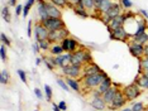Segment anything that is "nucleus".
<instances>
[{"label":"nucleus","instance_id":"nucleus-1","mask_svg":"<svg viewBox=\"0 0 148 111\" xmlns=\"http://www.w3.org/2000/svg\"><path fill=\"white\" fill-rule=\"evenodd\" d=\"M108 77L106 72H104V71H101V72L96 73V75H90V76H82L81 78H80V81H81L82 86L85 87V89L87 90H94L96 89L97 86L100 85V83L103 82L104 80H105Z\"/></svg>","mask_w":148,"mask_h":111},{"label":"nucleus","instance_id":"nucleus-2","mask_svg":"<svg viewBox=\"0 0 148 111\" xmlns=\"http://www.w3.org/2000/svg\"><path fill=\"white\" fill-rule=\"evenodd\" d=\"M122 91L128 101H133V100L138 99V97L140 96V93H142V89H140L136 82L130 83V85H128V86H124Z\"/></svg>","mask_w":148,"mask_h":111},{"label":"nucleus","instance_id":"nucleus-3","mask_svg":"<svg viewBox=\"0 0 148 111\" xmlns=\"http://www.w3.org/2000/svg\"><path fill=\"white\" fill-rule=\"evenodd\" d=\"M82 67L84 66H76V65H69L63 68H60L62 75L71 78H81L82 77Z\"/></svg>","mask_w":148,"mask_h":111},{"label":"nucleus","instance_id":"nucleus-4","mask_svg":"<svg viewBox=\"0 0 148 111\" xmlns=\"http://www.w3.org/2000/svg\"><path fill=\"white\" fill-rule=\"evenodd\" d=\"M127 102H128L127 97L124 96L123 91L119 90V91L116 92V95L114 96V100L112 101V104H110V105L108 106V107H109V110H112V111H116V110L123 109V107L125 106Z\"/></svg>","mask_w":148,"mask_h":111},{"label":"nucleus","instance_id":"nucleus-5","mask_svg":"<svg viewBox=\"0 0 148 111\" xmlns=\"http://www.w3.org/2000/svg\"><path fill=\"white\" fill-rule=\"evenodd\" d=\"M67 37H70V32L67 28L57 29V30H51L48 35V39L51 43H61L63 39H66Z\"/></svg>","mask_w":148,"mask_h":111},{"label":"nucleus","instance_id":"nucleus-6","mask_svg":"<svg viewBox=\"0 0 148 111\" xmlns=\"http://www.w3.org/2000/svg\"><path fill=\"white\" fill-rule=\"evenodd\" d=\"M110 39L112 40H120V42H129V39L132 38V35L127 32V29L124 27H120L118 29L110 30Z\"/></svg>","mask_w":148,"mask_h":111},{"label":"nucleus","instance_id":"nucleus-7","mask_svg":"<svg viewBox=\"0 0 148 111\" xmlns=\"http://www.w3.org/2000/svg\"><path fill=\"white\" fill-rule=\"evenodd\" d=\"M41 23L49 30V32H51V30H57V29L66 28V24H65V22L62 20V18H47Z\"/></svg>","mask_w":148,"mask_h":111},{"label":"nucleus","instance_id":"nucleus-8","mask_svg":"<svg viewBox=\"0 0 148 111\" xmlns=\"http://www.w3.org/2000/svg\"><path fill=\"white\" fill-rule=\"evenodd\" d=\"M33 35H34V38H36V42H39V40H42V39H48L49 30L47 29L41 22H38L34 25V29H33Z\"/></svg>","mask_w":148,"mask_h":111},{"label":"nucleus","instance_id":"nucleus-9","mask_svg":"<svg viewBox=\"0 0 148 111\" xmlns=\"http://www.w3.org/2000/svg\"><path fill=\"white\" fill-rule=\"evenodd\" d=\"M61 46L63 50L67 53H73L77 49H80V43L75 38H72V37H67L66 39H63L61 42Z\"/></svg>","mask_w":148,"mask_h":111},{"label":"nucleus","instance_id":"nucleus-10","mask_svg":"<svg viewBox=\"0 0 148 111\" xmlns=\"http://www.w3.org/2000/svg\"><path fill=\"white\" fill-rule=\"evenodd\" d=\"M128 47H129V52L133 57H136L138 59H140L142 57H144V44H140V43L129 40V42H128Z\"/></svg>","mask_w":148,"mask_h":111},{"label":"nucleus","instance_id":"nucleus-11","mask_svg":"<svg viewBox=\"0 0 148 111\" xmlns=\"http://www.w3.org/2000/svg\"><path fill=\"white\" fill-rule=\"evenodd\" d=\"M71 59H72V53H62L60 56H55V61H56V66L57 68H63V67L71 65Z\"/></svg>","mask_w":148,"mask_h":111},{"label":"nucleus","instance_id":"nucleus-12","mask_svg":"<svg viewBox=\"0 0 148 111\" xmlns=\"http://www.w3.org/2000/svg\"><path fill=\"white\" fill-rule=\"evenodd\" d=\"M119 90H120V85H118V83H115V85H114V83H113V86L110 87V89L108 90L105 93H103V95H101V97L104 99V101L106 102L108 106L112 104V101L114 100V96L116 95V92H118Z\"/></svg>","mask_w":148,"mask_h":111},{"label":"nucleus","instance_id":"nucleus-13","mask_svg":"<svg viewBox=\"0 0 148 111\" xmlns=\"http://www.w3.org/2000/svg\"><path fill=\"white\" fill-rule=\"evenodd\" d=\"M46 9H47V14H48L49 18H62V9H60L58 6L52 4L48 0L46 1Z\"/></svg>","mask_w":148,"mask_h":111},{"label":"nucleus","instance_id":"nucleus-14","mask_svg":"<svg viewBox=\"0 0 148 111\" xmlns=\"http://www.w3.org/2000/svg\"><path fill=\"white\" fill-rule=\"evenodd\" d=\"M101 68L96 65V63H87V65H84L82 67V76H90V75H96V73L101 72Z\"/></svg>","mask_w":148,"mask_h":111},{"label":"nucleus","instance_id":"nucleus-15","mask_svg":"<svg viewBox=\"0 0 148 111\" xmlns=\"http://www.w3.org/2000/svg\"><path fill=\"white\" fill-rule=\"evenodd\" d=\"M123 13H124L123 12V6L120 5V3L119 1H114L113 5H112V8L108 10L105 14L109 16L110 19H113V18H115V16H118V15H122Z\"/></svg>","mask_w":148,"mask_h":111},{"label":"nucleus","instance_id":"nucleus-16","mask_svg":"<svg viewBox=\"0 0 148 111\" xmlns=\"http://www.w3.org/2000/svg\"><path fill=\"white\" fill-rule=\"evenodd\" d=\"M85 49H86V48H80V49H77L76 52L72 53L71 65L84 66V56H85Z\"/></svg>","mask_w":148,"mask_h":111},{"label":"nucleus","instance_id":"nucleus-17","mask_svg":"<svg viewBox=\"0 0 148 111\" xmlns=\"http://www.w3.org/2000/svg\"><path fill=\"white\" fill-rule=\"evenodd\" d=\"M46 1L47 0H37L38 6H37V12H38V22H43L45 19L49 18L47 14V9H46Z\"/></svg>","mask_w":148,"mask_h":111},{"label":"nucleus","instance_id":"nucleus-18","mask_svg":"<svg viewBox=\"0 0 148 111\" xmlns=\"http://www.w3.org/2000/svg\"><path fill=\"white\" fill-rule=\"evenodd\" d=\"M90 105L94 110H105V107L108 106L106 102L104 101V99L101 96H97V97H91L90 100Z\"/></svg>","mask_w":148,"mask_h":111},{"label":"nucleus","instance_id":"nucleus-19","mask_svg":"<svg viewBox=\"0 0 148 111\" xmlns=\"http://www.w3.org/2000/svg\"><path fill=\"white\" fill-rule=\"evenodd\" d=\"M124 22H125V19H124L123 14L122 15H118V16H115V18H113L112 20H110L109 25H108V29H109V32H110V30H114V29L120 28V27H124Z\"/></svg>","mask_w":148,"mask_h":111},{"label":"nucleus","instance_id":"nucleus-20","mask_svg":"<svg viewBox=\"0 0 148 111\" xmlns=\"http://www.w3.org/2000/svg\"><path fill=\"white\" fill-rule=\"evenodd\" d=\"M66 82L70 86V89L73 90L75 92H81V81H79V78H71V77H66Z\"/></svg>","mask_w":148,"mask_h":111},{"label":"nucleus","instance_id":"nucleus-21","mask_svg":"<svg viewBox=\"0 0 148 111\" xmlns=\"http://www.w3.org/2000/svg\"><path fill=\"white\" fill-rule=\"evenodd\" d=\"M112 86H113V81H112V78H110L109 76H108L104 80L103 82H101V83H100L99 86L96 87V90H97V92H99L100 95H103V93H105L106 91L109 90V89H110V87H112Z\"/></svg>","mask_w":148,"mask_h":111},{"label":"nucleus","instance_id":"nucleus-22","mask_svg":"<svg viewBox=\"0 0 148 111\" xmlns=\"http://www.w3.org/2000/svg\"><path fill=\"white\" fill-rule=\"evenodd\" d=\"M43 57V63L45 66L48 68L49 71H55L57 68L56 66V61H55V56H49V54H45Z\"/></svg>","mask_w":148,"mask_h":111},{"label":"nucleus","instance_id":"nucleus-23","mask_svg":"<svg viewBox=\"0 0 148 111\" xmlns=\"http://www.w3.org/2000/svg\"><path fill=\"white\" fill-rule=\"evenodd\" d=\"M130 40L133 42H137V43H140V44H144L146 46L148 43V33L144 32V33H136L134 35H132Z\"/></svg>","mask_w":148,"mask_h":111},{"label":"nucleus","instance_id":"nucleus-24","mask_svg":"<svg viewBox=\"0 0 148 111\" xmlns=\"http://www.w3.org/2000/svg\"><path fill=\"white\" fill-rule=\"evenodd\" d=\"M134 82L137 83L138 86L143 90H148V77L142 75V73H139V76H137L136 78H134Z\"/></svg>","mask_w":148,"mask_h":111},{"label":"nucleus","instance_id":"nucleus-25","mask_svg":"<svg viewBox=\"0 0 148 111\" xmlns=\"http://www.w3.org/2000/svg\"><path fill=\"white\" fill-rule=\"evenodd\" d=\"M113 3H114V0H103V3L100 4L99 9H97V13H99L100 15H101V14H105L108 10L112 8Z\"/></svg>","mask_w":148,"mask_h":111},{"label":"nucleus","instance_id":"nucleus-26","mask_svg":"<svg viewBox=\"0 0 148 111\" xmlns=\"http://www.w3.org/2000/svg\"><path fill=\"white\" fill-rule=\"evenodd\" d=\"M62 53H65V50H63L61 43H52L51 49H49V54H52V56H60V54H62Z\"/></svg>","mask_w":148,"mask_h":111},{"label":"nucleus","instance_id":"nucleus-27","mask_svg":"<svg viewBox=\"0 0 148 111\" xmlns=\"http://www.w3.org/2000/svg\"><path fill=\"white\" fill-rule=\"evenodd\" d=\"M38 44H39V49H41V52L47 53V52H49V49H51L52 43L49 42V39H42V40H39L38 42Z\"/></svg>","mask_w":148,"mask_h":111},{"label":"nucleus","instance_id":"nucleus-28","mask_svg":"<svg viewBox=\"0 0 148 111\" xmlns=\"http://www.w3.org/2000/svg\"><path fill=\"white\" fill-rule=\"evenodd\" d=\"M81 1H82L84 9L90 12V14L95 12V3H94V0H81Z\"/></svg>","mask_w":148,"mask_h":111},{"label":"nucleus","instance_id":"nucleus-29","mask_svg":"<svg viewBox=\"0 0 148 111\" xmlns=\"http://www.w3.org/2000/svg\"><path fill=\"white\" fill-rule=\"evenodd\" d=\"M148 71V57L144 56L139 59V73Z\"/></svg>","mask_w":148,"mask_h":111},{"label":"nucleus","instance_id":"nucleus-30","mask_svg":"<svg viewBox=\"0 0 148 111\" xmlns=\"http://www.w3.org/2000/svg\"><path fill=\"white\" fill-rule=\"evenodd\" d=\"M73 12H75L76 15L81 16V18H89V16L91 15L86 9H84V8H77V6H75V8H73Z\"/></svg>","mask_w":148,"mask_h":111},{"label":"nucleus","instance_id":"nucleus-31","mask_svg":"<svg viewBox=\"0 0 148 111\" xmlns=\"http://www.w3.org/2000/svg\"><path fill=\"white\" fill-rule=\"evenodd\" d=\"M9 80H10V75H9V72L6 69H3L1 73H0V82H1L3 85H8Z\"/></svg>","mask_w":148,"mask_h":111},{"label":"nucleus","instance_id":"nucleus-32","mask_svg":"<svg viewBox=\"0 0 148 111\" xmlns=\"http://www.w3.org/2000/svg\"><path fill=\"white\" fill-rule=\"evenodd\" d=\"M52 4H55L56 6H58L60 9L63 8H69V0H48Z\"/></svg>","mask_w":148,"mask_h":111},{"label":"nucleus","instance_id":"nucleus-33","mask_svg":"<svg viewBox=\"0 0 148 111\" xmlns=\"http://www.w3.org/2000/svg\"><path fill=\"white\" fill-rule=\"evenodd\" d=\"M9 8H10V6L8 5V6H4V8L1 9V16L6 23H10V13H9Z\"/></svg>","mask_w":148,"mask_h":111},{"label":"nucleus","instance_id":"nucleus-34","mask_svg":"<svg viewBox=\"0 0 148 111\" xmlns=\"http://www.w3.org/2000/svg\"><path fill=\"white\" fill-rule=\"evenodd\" d=\"M52 96H53V92H52V89L49 85H45V97L47 99L48 102H52Z\"/></svg>","mask_w":148,"mask_h":111},{"label":"nucleus","instance_id":"nucleus-35","mask_svg":"<svg viewBox=\"0 0 148 111\" xmlns=\"http://www.w3.org/2000/svg\"><path fill=\"white\" fill-rule=\"evenodd\" d=\"M132 111H146V106H144L143 102H136L130 106Z\"/></svg>","mask_w":148,"mask_h":111},{"label":"nucleus","instance_id":"nucleus-36","mask_svg":"<svg viewBox=\"0 0 148 111\" xmlns=\"http://www.w3.org/2000/svg\"><path fill=\"white\" fill-rule=\"evenodd\" d=\"M57 83H58V86L61 87V89L63 90V91H66V92H69L70 91V86L67 85V82H66V80H62V78H57Z\"/></svg>","mask_w":148,"mask_h":111},{"label":"nucleus","instance_id":"nucleus-37","mask_svg":"<svg viewBox=\"0 0 148 111\" xmlns=\"http://www.w3.org/2000/svg\"><path fill=\"white\" fill-rule=\"evenodd\" d=\"M94 62L92 61V56H91V52L89 49H85V56H84V65H87V63H91Z\"/></svg>","mask_w":148,"mask_h":111},{"label":"nucleus","instance_id":"nucleus-38","mask_svg":"<svg viewBox=\"0 0 148 111\" xmlns=\"http://www.w3.org/2000/svg\"><path fill=\"white\" fill-rule=\"evenodd\" d=\"M0 40H1V43L3 44H5V46H10L12 44L10 38H9L5 33H1V34H0Z\"/></svg>","mask_w":148,"mask_h":111},{"label":"nucleus","instance_id":"nucleus-39","mask_svg":"<svg viewBox=\"0 0 148 111\" xmlns=\"http://www.w3.org/2000/svg\"><path fill=\"white\" fill-rule=\"evenodd\" d=\"M119 3H120V5L123 6V9H130L133 6V1L132 0H119Z\"/></svg>","mask_w":148,"mask_h":111},{"label":"nucleus","instance_id":"nucleus-40","mask_svg":"<svg viewBox=\"0 0 148 111\" xmlns=\"http://www.w3.org/2000/svg\"><path fill=\"white\" fill-rule=\"evenodd\" d=\"M0 58H1V61L4 62V61H6V48H5V44L0 46Z\"/></svg>","mask_w":148,"mask_h":111},{"label":"nucleus","instance_id":"nucleus-41","mask_svg":"<svg viewBox=\"0 0 148 111\" xmlns=\"http://www.w3.org/2000/svg\"><path fill=\"white\" fill-rule=\"evenodd\" d=\"M16 72H18V76H19V78H21V81H22L23 83H27V82H28V81H27V73H25V71L18 69Z\"/></svg>","mask_w":148,"mask_h":111},{"label":"nucleus","instance_id":"nucleus-42","mask_svg":"<svg viewBox=\"0 0 148 111\" xmlns=\"http://www.w3.org/2000/svg\"><path fill=\"white\" fill-rule=\"evenodd\" d=\"M33 29H34V25H33V22H32V20L29 19L28 27H27V35H28V37H32V34H33Z\"/></svg>","mask_w":148,"mask_h":111},{"label":"nucleus","instance_id":"nucleus-43","mask_svg":"<svg viewBox=\"0 0 148 111\" xmlns=\"http://www.w3.org/2000/svg\"><path fill=\"white\" fill-rule=\"evenodd\" d=\"M99 18H100V20H101V22H103L105 25H109L110 20H112V19H110V18H109V16H108L106 14H101V15L99 16Z\"/></svg>","mask_w":148,"mask_h":111},{"label":"nucleus","instance_id":"nucleus-44","mask_svg":"<svg viewBox=\"0 0 148 111\" xmlns=\"http://www.w3.org/2000/svg\"><path fill=\"white\" fill-rule=\"evenodd\" d=\"M23 9H24V5H21L18 4L15 6V15H23Z\"/></svg>","mask_w":148,"mask_h":111},{"label":"nucleus","instance_id":"nucleus-45","mask_svg":"<svg viewBox=\"0 0 148 111\" xmlns=\"http://www.w3.org/2000/svg\"><path fill=\"white\" fill-rule=\"evenodd\" d=\"M34 95H36L37 99H39V100H42L43 97H45V95H43V92L38 89V87H36V89H34Z\"/></svg>","mask_w":148,"mask_h":111},{"label":"nucleus","instance_id":"nucleus-46","mask_svg":"<svg viewBox=\"0 0 148 111\" xmlns=\"http://www.w3.org/2000/svg\"><path fill=\"white\" fill-rule=\"evenodd\" d=\"M32 48H33V52H34V54H38L39 52H41V49H39V44L38 42H34L32 44Z\"/></svg>","mask_w":148,"mask_h":111},{"label":"nucleus","instance_id":"nucleus-47","mask_svg":"<svg viewBox=\"0 0 148 111\" xmlns=\"http://www.w3.org/2000/svg\"><path fill=\"white\" fill-rule=\"evenodd\" d=\"M57 105H58V107H60V109H61L62 111H66V110H67V104H66V101H60Z\"/></svg>","mask_w":148,"mask_h":111},{"label":"nucleus","instance_id":"nucleus-48","mask_svg":"<svg viewBox=\"0 0 148 111\" xmlns=\"http://www.w3.org/2000/svg\"><path fill=\"white\" fill-rule=\"evenodd\" d=\"M139 15L142 16L143 19L148 20V12H147V10H144V9H140V10H139Z\"/></svg>","mask_w":148,"mask_h":111},{"label":"nucleus","instance_id":"nucleus-49","mask_svg":"<svg viewBox=\"0 0 148 111\" xmlns=\"http://www.w3.org/2000/svg\"><path fill=\"white\" fill-rule=\"evenodd\" d=\"M29 10H31V8H29L28 5H24V9H23V16H24V18H25L27 15H28Z\"/></svg>","mask_w":148,"mask_h":111},{"label":"nucleus","instance_id":"nucleus-50","mask_svg":"<svg viewBox=\"0 0 148 111\" xmlns=\"http://www.w3.org/2000/svg\"><path fill=\"white\" fill-rule=\"evenodd\" d=\"M43 63V57H37L36 58V66H41Z\"/></svg>","mask_w":148,"mask_h":111},{"label":"nucleus","instance_id":"nucleus-51","mask_svg":"<svg viewBox=\"0 0 148 111\" xmlns=\"http://www.w3.org/2000/svg\"><path fill=\"white\" fill-rule=\"evenodd\" d=\"M51 104H52V109H53V111H62V110L58 107V105H57V104H53V102H51Z\"/></svg>","mask_w":148,"mask_h":111},{"label":"nucleus","instance_id":"nucleus-52","mask_svg":"<svg viewBox=\"0 0 148 111\" xmlns=\"http://www.w3.org/2000/svg\"><path fill=\"white\" fill-rule=\"evenodd\" d=\"M16 1H18V0H9L8 5L9 6H16V5H18V4H16Z\"/></svg>","mask_w":148,"mask_h":111},{"label":"nucleus","instance_id":"nucleus-53","mask_svg":"<svg viewBox=\"0 0 148 111\" xmlns=\"http://www.w3.org/2000/svg\"><path fill=\"white\" fill-rule=\"evenodd\" d=\"M34 3H36V0H27V4L25 5H28L29 8H32V6L34 5Z\"/></svg>","mask_w":148,"mask_h":111},{"label":"nucleus","instance_id":"nucleus-54","mask_svg":"<svg viewBox=\"0 0 148 111\" xmlns=\"http://www.w3.org/2000/svg\"><path fill=\"white\" fill-rule=\"evenodd\" d=\"M144 56L148 57V43H147L146 46H144Z\"/></svg>","mask_w":148,"mask_h":111},{"label":"nucleus","instance_id":"nucleus-55","mask_svg":"<svg viewBox=\"0 0 148 111\" xmlns=\"http://www.w3.org/2000/svg\"><path fill=\"white\" fill-rule=\"evenodd\" d=\"M118 111H132V109H130V107H123V109H120Z\"/></svg>","mask_w":148,"mask_h":111},{"label":"nucleus","instance_id":"nucleus-56","mask_svg":"<svg viewBox=\"0 0 148 111\" xmlns=\"http://www.w3.org/2000/svg\"><path fill=\"white\" fill-rule=\"evenodd\" d=\"M94 111H104V110H94Z\"/></svg>","mask_w":148,"mask_h":111},{"label":"nucleus","instance_id":"nucleus-57","mask_svg":"<svg viewBox=\"0 0 148 111\" xmlns=\"http://www.w3.org/2000/svg\"><path fill=\"white\" fill-rule=\"evenodd\" d=\"M146 111H148V106H146Z\"/></svg>","mask_w":148,"mask_h":111},{"label":"nucleus","instance_id":"nucleus-58","mask_svg":"<svg viewBox=\"0 0 148 111\" xmlns=\"http://www.w3.org/2000/svg\"><path fill=\"white\" fill-rule=\"evenodd\" d=\"M34 111H39V110H34Z\"/></svg>","mask_w":148,"mask_h":111},{"label":"nucleus","instance_id":"nucleus-59","mask_svg":"<svg viewBox=\"0 0 148 111\" xmlns=\"http://www.w3.org/2000/svg\"><path fill=\"white\" fill-rule=\"evenodd\" d=\"M147 100H148V97H147Z\"/></svg>","mask_w":148,"mask_h":111}]
</instances>
